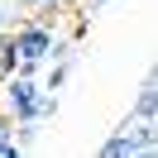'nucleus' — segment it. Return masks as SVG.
<instances>
[{
    "label": "nucleus",
    "instance_id": "nucleus-1",
    "mask_svg": "<svg viewBox=\"0 0 158 158\" xmlns=\"http://www.w3.org/2000/svg\"><path fill=\"white\" fill-rule=\"evenodd\" d=\"M10 53H15V67H43L48 58H67L62 53V43L53 39V29H43V24H15L10 29Z\"/></svg>",
    "mask_w": 158,
    "mask_h": 158
},
{
    "label": "nucleus",
    "instance_id": "nucleus-2",
    "mask_svg": "<svg viewBox=\"0 0 158 158\" xmlns=\"http://www.w3.org/2000/svg\"><path fill=\"white\" fill-rule=\"evenodd\" d=\"M153 110H158V91H153V77H144V86L134 96V120L139 125H153Z\"/></svg>",
    "mask_w": 158,
    "mask_h": 158
},
{
    "label": "nucleus",
    "instance_id": "nucleus-3",
    "mask_svg": "<svg viewBox=\"0 0 158 158\" xmlns=\"http://www.w3.org/2000/svg\"><path fill=\"white\" fill-rule=\"evenodd\" d=\"M134 153H139V144L125 134V129H115V134H110L106 144L96 148V158H134Z\"/></svg>",
    "mask_w": 158,
    "mask_h": 158
},
{
    "label": "nucleus",
    "instance_id": "nucleus-4",
    "mask_svg": "<svg viewBox=\"0 0 158 158\" xmlns=\"http://www.w3.org/2000/svg\"><path fill=\"white\" fill-rule=\"evenodd\" d=\"M62 81H67V58H62V62H58V67H53V72H48V86H43V91H48V96H53V91H58V86H62Z\"/></svg>",
    "mask_w": 158,
    "mask_h": 158
},
{
    "label": "nucleus",
    "instance_id": "nucleus-5",
    "mask_svg": "<svg viewBox=\"0 0 158 158\" xmlns=\"http://www.w3.org/2000/svg\"><path fill=\"white\" fill-rule=\"evenodd\" d=\"M0 158H24V148L15 144V139H0Z\"/></svg>",
    "mask_w": 158,
    "mask_h": 158
},
{
    "label": "nucleus",
    "instance_id": "nucleus-6",
    "mask_svg": "<svg viewBox=\"0 0 158 158\" xmlns=\"http://www.w3.org/2000/svg\"><path fill=\"white\" fill-rule=\"evenodd\" d=\"M15 134V125H10V115H0V139H10Z\"/></svg>",
    "mask_w": 158,
    "mask_h": 158
},
{
    "label": "nucleus",
    "instance_id": "nucleus-7",
    "mask_svg": "<svg viewBox=\"0 0 158 158\" xmlns=\"http://www.w3.org/2000/svg\"><path fill=\"white\" fill-rule=\"evenodd\" d=\"M106 5H110V0H86V10H106Z\"/></svg>",
    "mask_w": 158,
    "mask_h": 158
},
{
    "label": "nucleus",
    "instance_id": "nucleus-8",
    "mask_svg": "<svg viewBox=\"0 0 158 158\" xmlns=\"http://www.w3.org/2000/svg\"><path fill=\"white\" fill-rule=\"evenodd\" d=\"M134 158H158V153H153V148H139V153H134Z\"/></svg>",
    "mask_w": 158,
    "mask_h": 158
},
{
    "label": "nucleus",
    "instance_id": "nucleus-9",
    "mask_svg": "<svg viewBox=\"0 0 158 158\" xmlns=\"http://www.w3.org/2000/svg\"><path fill=\"white\" fill-rule=\"evenodd\" d=\"M0 29H10V15H5V10H0Z\"/></svg>",
    "mask_w": 158,
    "mask_h": 158
}]
</instances>
